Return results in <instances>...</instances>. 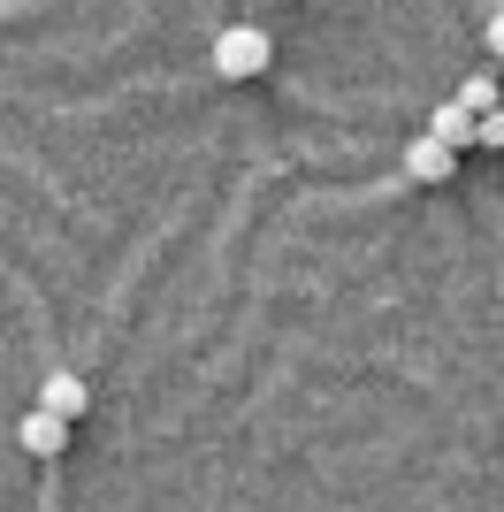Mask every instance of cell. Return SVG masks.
<instances>
[{"label":"cell","instance_id":"cell-1","mask_svg":"<svg viewBox=\"0 0 504 512\" xmlns=\"http://www.w3.org/2000/svg\"><path fill=\"white\" fill-rule=\"evenodd\" d=\"M268 62H275V39L260 31V23H230V31L214 39V77H222V85L268 77Z\"/></svg>","mask_w":504,"mask_h":512},{"label":"cell","instance_id":"cell-2","mask_svg":"<svg viewBox=\"0 0 504 512\" xmlns=\"http://www.w3.org/2000/svg\"><path fill=\"white\" fill-rule=\"evenodd\" d=\"M16 444L31 451V459H62V451H69V421H62V413H46V406H31L16 421Z\"/></svg>","mask_w":504,"mask_h":512},{"label":"cell","instance_id":"cell-3","mask_svg":"<svg viewBox=\"0 0 504 512\" xmlns=\"http://www.w3.org/2000/svg\"><path fill=\"white\" fill-rule=\"evenodd\" d=\"M451 169H459V146H443L436 130H420L413 146H405V176H413V184H443Z\"/></svg>","mask_w":504,"mask_h":512},{"label":"cell","instance_id":"cell-4","mask_svg":"<svg viewBox=\"0 0 504 512\" xmlns=\"http://www.w3.org/2000/svg\"><path fill=\"white\" fill-rule=\"evenodd\" d=\"M428 130H436V138H443V146H474V138H482V115H474V107H466V100H443L436 107V115H428Z\"/></svg>","mask_w":504,"mask_h":512},{"label":"cell","instance_id":"cell-5","mask_svg":"<svg viewBox=\"0 0 504 512\" xmlns=\"http://www.w3.org/2000/svg\"><path fill=\"white\" fill-rule=\"evenodd\" d=\"M39 406L62 413V421H77V413L92 406V383H84V375H46V383H39Z\"/></svg>","mask_w":504,"mask_h":512},{"label":"cell","instance_id":"cell-6","mask_svg":"<svg viewBox=\"0 0 504 512\" xmlns=\"http://www.w3.org/2000/svg\"><path fill=\"white\" fill-rule=\"evenodd\" d=\"M459 100L474 107V115H497V107H504V100H497V77H466V85H459Z\"/></svg>","mask_w":504,"mask_h":512},{"label":"cell","instance_id":"cell-7","mask_svg":"<svg viewBox=\"0 0 504 512\" xmlns=\"http://www.w3.org/2000/svg\"><path fill=\"white\" fill-rule=\"evenodd\" d=\"M474 146H489V153H504V107H497V115H482V138H474Z\"/></svg>","mask_w":504,"mask_h":512},{"label":"cell","instance_id":"cell-8","mask_svg":"<svg viewBox=\"0 0 504 512\" xmlns=\"http://www.w3.org/2000/svg\"><path fill=\"white\" fill-rule=\"evenodd\" d=\"M482 39H489V54H504V8H497L489 23H482Z\"/></svg>","mask_w":504,"mask_h":512}]
</instances>
